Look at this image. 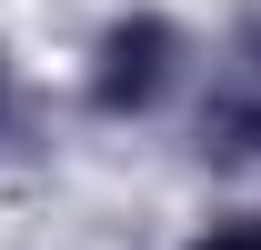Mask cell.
I'll return each mask as SVG.
<instances>
[{"label":"cell","instance_id":"6da1fadb","mask_svg":"<svg viewBox=\"0 0 261 250\" xmlns=\"http://www.w3.org/2000/svg\"><path fill=\"white\" fill-rule=\"evenodd\" d=\"M161 70H171V30L161 20L111 30V50H100V110H141V100L161 90Z\"/></svg>","mask_w":261,"mask_h":250},{"label":"cell","instance_id":"7a4b0ae2","mask_svg":"<svg viewBox=\"0 0 261 250\" xmlns=\"http://www.w3.org/2000/svg\"><path fill=\"white\" fill-rule=\"evenodd\" d=\"M201 150L211 160H261V70L221 80V100L201 110Z\"/></svg>","mask_w":261,"mask_h":250},{"label":"cell","instance_id":"3957f363","mask_svg":"<svg viewBox=\"0 0 261 250\" xmlns=\"http://www.w3.org/2000/svg\"><path fill=\"white\" fill-rule=\"evenodd\" d=\"M201 250H261V230H221V240H201Z\"/></svg>","mask_w":261,"mask_h":250},{"label":"cell","instance_id":"277c9868","mask_svg":"<svg viewBox=\"0 0 261 250\" xmlns=\"http://www.w3.org/2000/svg\"><path fill=\"white\" fill-rule=\"evenodd\" d=\"M0 110H10V80H0Z\"/></svg>","mask_w":261,"mask_h":250}]
</instances>
